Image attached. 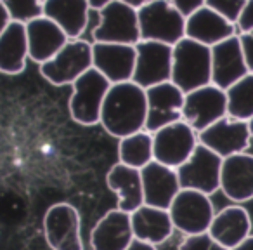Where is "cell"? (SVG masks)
<instances>
[{
  "mask_svg": "<svg viewBox=\"0 0 253 250\" xmlns=\"http://www.w3.org/2000/svg\"><path fill=\"white\" fill-rule=\"evenodd\" d=\"M137 57L132 80L142 89H149L172 78L173 46L155 40H139L135 44Z\"/></svg>",
  "mask_w": 253,
  "mask_h": 250,
  "instance_id": "11",
  "label": "cell"
},
{
  "mask_svg": "<svg viewBox=\"0 0 253 250\" xmlns=\"http://www.w3.org/2000/svg\"><path fill=\"white\" fill-rule=\"evenodd\" d=\"M126 250H156V245H153V243H148V242H142V240L134 238V242H132L130 245L126 247Z\"/></svg>",
  "mask_w": 253,
  "mask_h": 250,
  "instance_id": "36",
  "label": "cell"
},
{
  "mask_svg": "<svg viewBox=\"0 0 253 250\" xmlns=\"http://www.w3.org/2000/svg\"><path fill=\"white\" fill-rule=\"evenodd\" d=\"M232 35H238V28L234 23H231L207 5L200 7L186 18L187 39H193L208 47L215 46V44L222 42Z\"/></svg>",
  "mask_w": 253,
  "mask_h": 250,
  "instance_id": "21",
  "label": "cell"
},
{
  "mask_svg": "<svg viewBox=\"0 0 253 250\" xmlns=\"http://www.w3.org/2000/svg\"><path fill=\"white\" fill-rule=\"evenodd\" d=\"M184 92L211 84V47L184 37L173 46L172 78Z\"/></svg>",
  "mask_w": 253,
  "mask_h": 250,
  "instance_id": "2",
  "label": "cell"
},
{
  "mask_svg": "<svg viewBox=\"0 0 253 250\" xmlns=\"http://www.w3.org/2000/svg\"><path fill=\"white\" fill-rule=\"evenodd\" d=\"M179 250H229L224 245L213 240L210 233H200V235H187L179 245Z\"/></svg>",
  "mask_w": 253,
  "mask_h": 250,
  "instance_id": "31",
  "label": "cell"
},
{
  "mask_svg": "<svg viewBox=\"0 0 253 250\" xmlns=\"http://www.w3.org/2000/svg\"><path fill=\"white\" fill-rule=\"evenodd\" d=\"M173 228L184 235H200L207 233L213 221V203L210 195H205L196 190H184L177 193L169 208Z\"/></svg>",
  "mask_w": 253,
  "mask_h": 250,
  "instance_id": "5",
  "label": "cell"
},
{
  "mask_svg": "<svg viewBox=\"0 0 253 250\" xmlns=\"http://www.w3.org/2000/svg\"><path fill=\"white\" fill-rule=\"evenodd\" d=\"M101 23L95 30L94 42L113 44H135L141 40L137 9L125 4L122 0H111L102 9H99Z\"/></svg>",
  "mask_w": 253,
  "mask_h": 250,
  "instance_id": "10",
  "label": "cell"
},
{
  "mask_svg": "<svg viewBox=\"0 0 253 250\" xmlns=\"http://www.w3.org/2000/svg\"><path fill=\"white\" fill-rule=\"evenodd\" d=\"M88 4H90L92 9H102L106 4H109L111 0H87Z\"/></svg>",
  "mask_w": 253,
  "mask_h": 250,
  "instance_id": "40",
  "label": "cell"
},
{
  "mask_svg": "<svg viewBox=\"0 0 253 250\" xmlns=\"http://www.w3.org/2000/svg\"><path fill=\"white\" fill-rule=\"evenodd\" d=\"M43 2H45V0H42V4H43Z\"/></svg>",
  "mask_w": 253,
  "mask_h": 250,
  "instance_id": "42",
  "label": "cell"
},
{
  "mask_svg": "<svg viewBox=\"0 0 253 250\" xmlns=\"http://www.w3.org/2000/svg\"><path fill=\"white\" fill-rule=\"evenodd\" d=\"M43 233L52 250H84L80 214L70 203H56L45 212Z\"/></svg>",
  "mask_w": 253,
  "mask_h": 250,
  "instance_id": "13",
  "label": "cell"
},
{
  "mask_svg": "<svg viewBox=\"0 0 253 250\" xmlns=\"http://www.w3.org/2000/svg\"><path fill=\"white\" fill-rule=\"evenodd\" d=\"M220 190L229 200L245 203L253 198V155L243 151L222 160Z\"/></svg>",
  "mask_w": 253,
  "mask_h": 250,
  "instance_id": "18",
  "label": "cell"
},
{
  "mask_svg": "<svg viewBox=\"0 0 253 250\" xmlns=\"http://www.w3.org/2000/svg\"><path fill=\"white\" fill-rule=\"evenodd\" d=\"M146 98H148V118H146L144 129L148 132L153 134L165 125L182 120L186 94L172 80L146 89Z\"/></svg>",
  "mask_w": 253,
  "mask_h": 250,
  "instance_id": "14",
  "label": "cell"
},
{
  "mask_svg": "<svg viewBox=\"0 0 253 250\" xmlns=\"http://www.w3.org/2000/svg\"><path fill=\"white\" fill-rule=\"evenodd\" d=\"M137 50L130 44L94 42L92 44V63L111 84L128 82L134 77Z\"/></svg>",
  "mask_w": 253,
  "mask_h": 250,
  "instance_id": "15",
  "label": "cell"
},
{
  "mask_svg": "<svg viewBox=\"0 0 253 250\" xmlns=\"http://www.w3.org/2000/svg\"><path fill=\"white\" fill-rule=\"evenodd\" d=\"M250 73L239 35H232L211 46V84L227 91L232 84Z\"/></svg>",
  "mask_w": 253,
  "mask_h": 250,
  "instance_id": "16",
  "label": "cell"
},
{
  "mask_svg": "<svg viewBox=\"0 0 253 250\" xmlns=\"http://www.w3.org/2000/svg\"><path fill=\"white\" fill-rule=\"evenodd\" d=\"M238 35H239V42H241L243 54H245L246 66L253 73V30L252 32L238 33Z\"/></svg>",
  "mask_w": 253,
  "mask_h": 250,
  "instance_id": "34",
  "label": "cell"
},
{
  "mask_svg": "<svg viewBox=\"0 0 253 250\" xmlns=\"http://www.w3.org/2000/svg\"><path fill=\"white\" fill-rule=\"evenodd\" d=\"M99 23H101V14H99V9H92L88 12V19H87V26H85L84 33H82L80 39L85 40L88 44H94V35L95 30L99 28Z\"/></svg>",
  "mask_w": 253,
  "mask_h": 250,
  "instance_id": "33",
  "label": "cell"
},
{
  "mask_svg": "<svg viewBox=\"0 0 253 250\" xmlns=\"http://www.w3.org/2000/svg\"><path fill=\"white\" fill-rule=\"evenodd\" d=\"M11 23V16H9L7 9L4 7V4H2V0H0V35H2V32L5 30V26Z\"/></svg>",
  "mask_w": 253,
  "mask_h": 250,
  "instance_id": "37",
  "label": "cell"
},
{
  "mask_svg": "<svg viewBox=\"0 0 253 250\" xmlns=\"http://www.w3.org/2000/svg\"><path fill=\"white\" fill-rule=\"evenodd\" d=\"M227 115V94L215 84H207L187 92L184 98L182 120L196 132L205 131L211 123Z\"/></svg>",
  "mask_w": 253,
  "mask_h": 250,
  "instance_id": "9",
  "label": "cell"
},
{
  "mask_svg": "<svg viewBox=\"0 0 253 250\" xmlns=\"http://www.w3.org/2000/svg\"><path fill=\"white\" fill-rule=\"evenodd\" d=\"M122 2H125V4L132 5V7L139 9V7H142L144 4H148V2H153V0H122Z\"/></svg>",
  "mask_w": 253,
  "mask_h": 250,
  "instance_id": "39",
  "label": "cell"
},
{
  "mask_svg": "<svg viewBox=\"0 0 253 250\" xmlns=\"http://www.w3.org/2000/svg\"><path fill=\"white\" fill-rule=\"evenodd\" d=\"M118 158L122 163L141 170L155 160L153 153V134L148 131H139L120 139Z\"/></svg>",
  "mask_w": 253,
  "mask_h": 250,
  "instance_id": "27",
  "label": "cell"
},
{
  "mask_svg": "<svg viewBox=\"0 0 253 250\" xmlns=\"http://www.w3.org/2000/svg\"><path fill=\"white\" fill-rule=\"evenodd\" d=\"M92 66V44L82 39H70L56 56L40 64V73L50 84L66 85L73 84Z\"/></svg>",
  "mask_w": 253,
  "mask_h": 250,
  "instance_id": "6",
  "label": "cell"
},
{
  "mask_svg": "<svg viewBox=\"0 0 253 250\" xmlns=\"http://www.w3.org/2000/svg\"><path fill=\"white\" fill-rule=\"evenodd\" d=\"M227 94V115L232 118L250 122L253 118V73H246L241 80L225 91Z\"/></svg>",
  "mask_w": 253,
  "mask_h": 250,
  "instance_id": "28",
  "label": "cell"
},
{
  "mask_svg": "<svg viewBox=\"0 0 253 250\" xmlns=\"http://www.w3.org/2000/svg\"><path fill=\"white\" fill-rule=\"evenodd\" d=\"M229 250H253V233L246 240H243L239 245L232 247V249H229Z\"/></svg>",
  "mask_w": 253,
  "mask_h": 250,
  "instance_id": "38",
  "label": "cell"
},
{
  "mask_svg": "<svg viewBox=\"0 0 253 250\" xmlns=\"http://www.w3.org/2000/svg\"><path fill=\"white\" fill-rule=\"evenodd\" d=\"M248 125H250V134H252V139H253V118L248 122Z\"/></svg>",
  "mask_w": 253,
  "mask_h": 250,
  "instance_id": "41",
  "label": "cell"
},
{
  "mask_svg": "<svg viewBox=\"0 0 253 250\" xmlns=\"http://www.w3.org/2000/svg\"><path fill=\"white\" fill-rule=\"evenodd\" d=\"M111 82L94 66L73 82L70 99L71 118L80 125H95L101 122V109Z\"/></svg>",
  "mask_w": 253,
  "mask_h": 250,
  "instance_id": "4",
  "label": "cell"
},
{
  "mask_svg": "<svg viewBox=\"0 0 253 250\" xmlns=\"http://www.w3.org/2000/svg\"><path fill=\"white\" fill-rule=\"evenodd\" d=\"M130 221L135 238L153 243V245H160V243L167 242L175 229L169 210L151 207L146 203L132 212Z\"/></svg>",
  "mask_w": 253,
  "mask_h": 250,
  "instance_id": "24",
  "label": "cell"
},
{
  "mask_svg": "<svg viewBox=\"0 0 253 250\" xmlns=\"http://www.w3.org/2000/svg\"><path fill=\"white\" fill-rule=\"evenodd\" d=\"M148 98L146 89L134 80L111 84L102 102L101 123L115 138L122 139L146 127Z\"/></svg>",
  "mask_w": 253,
  "mask_h": 250,
  "instance_id": "1",
  "label": "cell"
},
{
  "mask_svg": "<svg viewBox=\"0 0 253 250\" xmlns=\"http://www.w3.org/2000/svg\"><path fill=\"white\" fill-rule=\"evenodd\" d=\"M28 56L26 25L11 21L0 35V71L9 75L21 73Z\"/></svg>",
  "mask_w": 253,
  "mask_h": 250,
  "instance_id": "26",
  "label": "cell"
},
{
  "mask_svg": "<svg viewBox=\"0 0 253 250\" xmlns=\"http://www.w3.org/2000/svg\"><path fill=\"white\" fill-rule=\"evenodd\" d=\"M198 132L184 120L165 125L153 132L155 160L167 167L179 169L198 146Z\"/></svg>",
  "mask_w": 253,
  "mask_h": 250,
  "instance_id": "7",
  "label": "cell"
},
{
  "mask_svg": "<svg viewBox=\"0 0 253 250\" xmlns=\"http://www.w3.org/2000/svg\"><path fill=\"white\" fill-rule=\"evenodd\" d=\"M109 190H113L118 197V208L123 212H132L144 205V191H142L141 170L128 167L118 162L106 176Z\"/></svg>",
  "mask_w": 253,
  "mask_h": 250,
  "instance_id": "23",
  "label": "cell"
},
{
  "mask_svg": "<svg viewBox=\"0 0 253 250\" xmlns=\"http://www.w3.org/2000/svg\"><path fill=\"white\" fill-rule=\"evenodd\" d=\"M245 4H246V0H205V5H207V7L213 9L215 12L224 16L225 19H229V21L234 23V25H236V21H238Z\"/></svg>",
  "mask_w": 253,
  "mask_h": 250,
  "instance_id": "30",
  "label": "cell"
},
{
  "mask_svg": "<svg viewBox=\"0 0 253 250\" xmlns=\"http://www.w3.org/2000/svg\"><path fill=\"white\" fill-rule=\"evenodd\" d=\"M141 177L142 191H144V203L169 210L173 198L180 191L177 169L167 167L153 160L141 169Z\"/></svg>",
  "mask_w": 253,
  "mask_h": 250,
  "instance_id": "17",
  "label": "cell"
},
{
  "mask_svg": "<svg viewBox=\"0 0 253 250\" xmlns=\"http://www.w3.org/2000/svg\"><path fill=\"white\" fill-rule=\"evenodd\" d=\"M25 25L26 39H28V56L40 64L56 56L70 40L63 28L47 16H39Z\"/></svg>",
  "mask_w": 253,
  "mask_h": 250,
  "instance_id": "20",
  "label": "cell"
},
{
  "mask_svg": "<svg viewBox=\"0 0 253 250\" xmlns=\"http://www.w3.org/2000/svg\"><path fill=\"white\" fill-rule=\"evenodd\" d=\"M141 40H155L175 46L186 37V16L169 0H153L137 9Z\"/></svg>",
  "mask_w": 253,
  "mask_h": 250,
  "instance_id": "3",
  "label": "cell"
},
{
  "mask_svg": "<svg viewBox=\"0 0 253 250\" xmlns=\"http://www.w3.org/2000/svg\"><path fill=\"white\" fill-rule=\"evenodd\" d=\"M208 233L225 249H232L252 235V217L241 205H229L215 212Z\"/></svg>",
  "mask_w": 253,
  "mask_h": 250,
  "instance_id": "22",
  "label": "cell"
},
{
  "mask_svg": "<svg viewBox=\"0 0 253 250\" xmlns=\"http://www.w3.org/2000/svg\"><path fill=\"white\" fill-rule=\"evenodd\" d=\"M198 141L215 151L218 156L225 158L246 151L252 141V134L248 122L225 115L205 131L198 132Z\"/></svg>",
  "mask_w": 253,
  "mask_h": 250,
  "instance_id": "12",
  "label": "cell"
},
{
  "mask_svg": "<svg viewBox=\"0 0 253 250\" xmlns=\"http://www.w3.org/2000/svg\"><path fill=\"white\" fill-rule=\"evenodd\" d=\"M2 4L7 9L11 21L28 23L39 16H43L42 0H2Z\"/></svg>",
  "mask_w": 253,
  "mask_h": 250,
  "instance_id": "29",
  "label": "cell"
},
{
  "mask_svg": "<svg viewBox=\"0 0 253 250\" xmlns=\"http://www.w3.org/2000/svg\"><path fill=\"white\" fill-rule=\"evenodd\" d=\"M90 4L87 0H45L43 16L63 28L68 39H80L87 26Z\"/></svg>",
  "mask_w": 253,
  "mask_h": 250,
  "instance_id": "25",
  "label": "cell"
},
{
  "mask_svg": "<svg viewBox=\"0 0 253 250\" xmlns=\"http://www.w3.org/2000/svg\"><path fill=\"white\" fill-rule=\"evenodd\" d=\"M236 28H238V33L252 32L253 30V0H246L245 7H243L241 14H239L238 21H236Z\"/></svg>",
  "mask_w": 253,
  "mask_h": 250,
  "instance_id": "32",
  "label": "cell"
},
{
  "mask_svg": "<svg viewBox=\"0 0 253 250\" xmlns=\"http://www.w3.org/2000/svg\"><path fill=\"white\" fill-rule=\"evenodd\" d=\"M134 238L130 214L115 208L95 222L90 233V245L92 250H126Z\"/></svg>",
  "mask_w": 253,
  "mask_h": 250,
  "instance_id": "19",
  "label": "cell"
},
{
  "mask_svg": "<svg viewBox=\"0 0 253 250\" xmlns=\"http://www.w3.org/2000/svg\"><path fill=\"white\" fill-rule=\"evenodd\" d=\"M222 156L198 143L193 155L177 169L180 188L196 190L205 195H213L220 190Z\"/></svg>",
  "mask_w": 253,
  "mask_h": 250,
  "instance_id": "8",
  "label": "cell"
},
{
  "mask_svg": "<svg viewBox=\"0 0 253 250\" xmlns=\"http://www.w3.org/2000/svg\"><path fill=\"white\" fill-rule=\"evenodd\" d=\"M169 2L186 18L205 5V0H169Z\"/></svg>",
  "mask_w": 253,
  "mask_h": 250,
  "instance_id": "35",
  "label": "cell"
}]
</instances>
